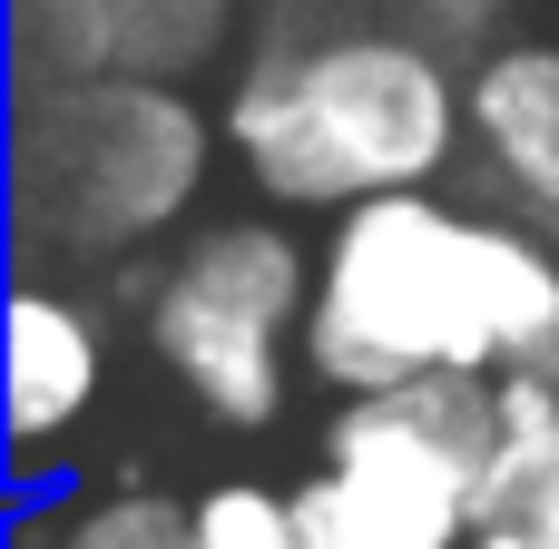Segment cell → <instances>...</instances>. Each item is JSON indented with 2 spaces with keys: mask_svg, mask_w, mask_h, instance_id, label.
<instances>
[{
  "mask_svg": "<svg viewBox=\"0 0 559 549\" xmlns=\"http://www.w3.org/2000/svg\"><path fill=\"white\" fill-rule=\"evenodd\" d=\"M197 549H314V540H305L295 491H275V481H216L197 501Z\"/></svg>",
  "mask_w": 559,
  "mask_h": 549,
  "instance_id": "cell-11",
  "label": "cell"
},
{
  "mask_svg": "<svg viewBox=\"0 0 559 549\" xmlns=\"http://www.w3.org/2000/svg\"><path fill=\"white\" fill-rule=\"evenodd\" d=\"M481 521H521L559 540V383H501V422H491V481H481Z\"/></svg>",
  "mask_w": 559,
  "mask_h": 549,
  "instance_id": "cell-8",
  "label": "cell"
},
{
  "mask_svg": "<svg viewBox=\"0 0 559 549\" xmlns=\"http://www.w3.org/2000/svg\"><path fill=\"white\" fill-rule=\"evenodd\" d=\"M472 138V79L423 29H314L255 49L226 88V147L275 206H364L393 187H442Z\"/></svg>",
  "mask_w": 559,
  "mask_h": 549,
  "instance_id": "cell-2",
  "label": "cell"
},
{
  "mask_svg": "<svg viewBox=\"0 0 559 549\" xmlns=\"http://www.w3.org/2000/svg\"><path fill=\"white\" fill-rule=\"evenodd\" d=\"M491 422H501V383H472V373H432V383H393V393H344V413L324 422L314 481L344 491L364 521L403 530L413 549H462L481 530Z\"/></svg>",
  "mask_w": 559,
  "mask_h": 549,
  "instance_id": "cell-5",
  "label": "cell"
},
{
  "mask_svg": "<svg viewBox=\"0 0 559 549\" xmlns=\"http://www.w3.org/2000/svg\"><path fill=\"white\" fill-rule=\"evenodd\" d=\"M29 549H197V501L167 491H88L69 511H49Z\"/></svg>",
  "mask_w": 559,
  "mask_h": 549,
  "instance_id": "cell-9",
  "label": "cell"
},
{
  "mask_svg": "<svg viewBox=\"0 0 559 549\" xmlns=\"http://www.w3.org/2000/svg\"><path fill=\"white\" fill-rule=\"evenodd\" d=\"M305 324H314V246L275 216H216V226L177 236L138 295L147 354L226 432H265L285 413Z\"/></svg>",
  "mask_w": 559,
  "mask_h": 549,
  "instance_id": "cell-4",
  "label": "cell"
},
{
  "mask_svg": "<svg viewBox=\"0 0 559 549\" xmlns=\"http://www.w3.org/2000/svg\"><path fill=\"white\" fill-rule=\"evenodd\" d=\"M20 79H98L118 69V0H10Z\"/></svg>",
  "mask_w": 559,
  "mask_h": 549,
  "instance_id": "cell-10",
  "label": "cell"
},
{
  "mask_svg": "<svg viewBox=\"0 0 559 549\" xmlns=\"http://www.w3.org/2000/svg\"><path fill=\"white\" fill-rule=\"evenodd\" d=\"M462 549H559V540H540V530H521V521H481Z\"/></svg>",
  "mask_w": 559,
  "mask_h": 549,
  "instance_id": "cell-12",
  "label": "cell"
},
{
  "mask_svg": "<svg viewBox=\"0 0 559 549\" xmlns=\"http://www.w3.org/2000/svg\"><path fill=\"white\" fill-rule=\"evenodd\" d=\"M452 20H511V10H531V0H442Z\"/></svg>",
  "mask_w": 559,
  "mask_h": 549,
  "instance_id": "cell-13",
  "label": "cell"
},
{
  "mask_svg": "<svg viewBox=\"0 0 559 549\" xmlns=\"http://www.w3.org/2000/svg\"><path fill=\"white\" fill-rule=\"evenodd\" d=\"M305 363L334 393H393L432 373L559 383V246L531 216L393 187L334 216L314 255Z\"/></svg>",
  "mask_w": 559,
  "mask_h": 549,
  "instance_id": "cell-1",
  "label": "cell"
},
{
  "mask_svg": "<svg viewBox=\"0 0 559 549\" xmlns=\"http://www.w3.org/2000/svg\"><path fill=\"white\" fill-rule=\"evenodd\" d=\"M226 118L187 98V79H20L10 118V206L39 265H108L157 246L216 167Z\"/></svg>",
  "mask_w": 559,
  "mask_h": 549,
  "instance_id": "cell-3",
  "label": "cell"
},
{
  "mask_svg": "<svg viewBox=\"0 0 559 549\" xmlns=\"http://www.w3.org/2000/svg\"><path fill=\"white\" fill-rule=\"evenodd\" d=\"M98 393H108V334H98V314L79 295H59V285L29 275L10 295V442H20V462L39 472V452L69 442L98 413Z\"/></svg>",
  "mask_w": 559,
  "mask_h": 549,
  "instance_id": "cell-7",
  "label": "cell"
},
{
  "mask_svg": "<svg viewBox=\"0 0 559 549\" xmlns=\"http://www.w3.org/2000/svg\"><path fill=\"white\" fill-rule=\"evenodd\" d=\"M472 157L540 236H559V39H501L472 59Z\"/></svg>",
  "mask_w": 559,
  "mask_h": 549,
  "instance_id": "cell-6",
  "label": "cell"
}]
</instances>
